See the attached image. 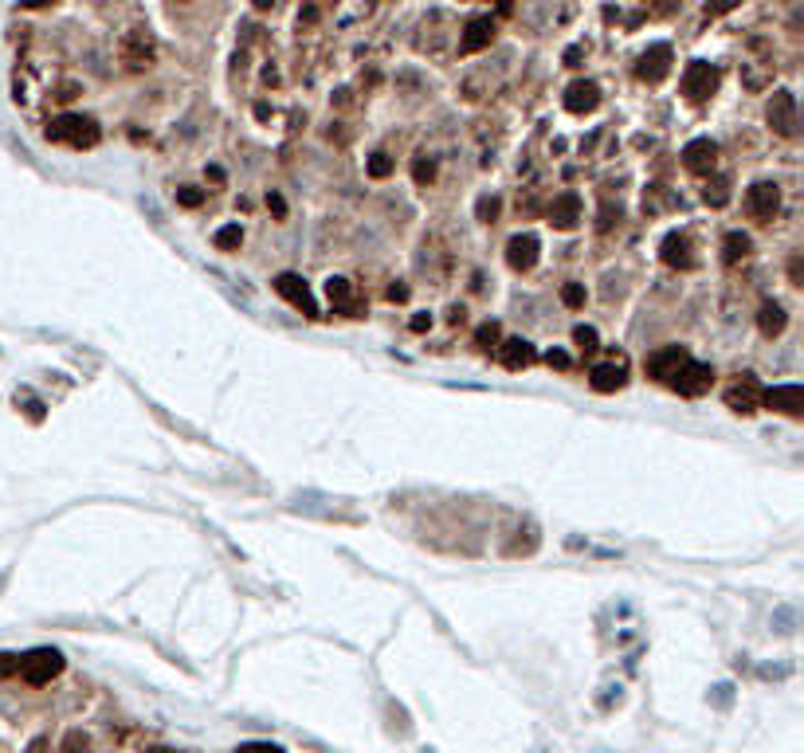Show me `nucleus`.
Returning <instances> with one entry per match:
<instances>
[{
    "label": "nucleus",
    "instance_id": "6e6552de",
    "mask_svg": "<svg viewBox=\"0 0 804 753\" xmlns=\"http://www.w3.org/2000/svg\"><path fill=\"white\" fill-rule=\"evenodd\" d=\"M275 290L287 298L291 306H298L306 318H318V306H314V298H310V287H306V279H298V275H291V271H283L275 279Z\"/></svg>",
    "mask_w": 804,
    "mask_h": 753
},
{
    "label": "nucleus",
    "instance_id": "473e14b6",
    "mask_svg": "<svg viewBox=\"0 0 804 753\" xmlns=\"http://www.w3.org/2000/svg\"><path fill=\"white\" fill-rule=\"evenodd\" d=\"M8 675H20V655L16 651H0V679Z\"/></svg>",
    "mask_w": 804,
    "mask_h": 753
},
{
    "label": "nucleus",
    "instance_id": "b1692460",
    "mask_svg": "<svg viewBox=\"0 0 804 753\" xmlns=\"http://www.w3.org/2000/svg\"><path fill=\"white\" fill-rule=\"evenodd\" d=\"M702 200L711 204V208H722V204L730 200V177H714V181H706Z\"/></svg>",
    "mask_w": 804,
    "mask_h": 753
},
{
    "label": "nucleus",
    "instance_id": "bb28decb",
    "mask_svg": "<svg viewBox=\"0 0 804 753\" xmlns=\"http://www.w3.org/2000/svg\"><path fill=\"white\" fill-rule=\"evenodd\" d=\"M59 753H91V738L83 734V730H71V734L63 738V749Z\"/></svg>",
    "mask_w": 804,
    "mask_h": 753
},
{
    "label": "nucleus",
    "instance_id": "a211bd4d",
    "mask_svg": "<svg viewBox=\"0 0 804 753\" xmlns=\"http://www.w3.org/2000/svg\"><path fill=\"white\" fill-rule=\"evenodd\" d=\"M687 358H691V353L683 346H667V350H659V353H651V358H648V373L656 376V381H671Z\"/></svg>",
    "mask_w": 804,
    "mask_h": 753
},
{
    "label": "nucleus",
    "instance_id": "aec40b11",
    "mask_svg": "<svg viewBox=\"0 0 804 753\" xmlns=\"http://www.w3.org/2000/svg\"><path fill=\"white\" fill-rule=\"evenodd\" d=\"M659 255H663V263H667V267H683V271H691V267H694L691 240H687V235H683V232H671L667 240H663Z\"/></svg>",
    "mask_w": 804,
    "mask_h": 753
},
{
    "label": "nucleus",
    "instance_id": "c03bdc74",
    "mask_svg": "<svg viewBox=\"0 0 804 753\" xmlns=\"http://www.w3.org/2000/svg\"><path fill=\"white\" fill-rule=\"evenodd\" d=\"M149 753H173V749H149Z\"/></svg>",
    "mask_w": 804,
    "mask_h": 753
},
{
    "label": "nucleus",
    "instance_id": "ea45409f",
    "mask_svg": "<svg viewBox=\"0 0 804 753\" xmlns=\"http://www.w3.org/2000/svg\"><path fill=\"white\" fill-rule=\"evenodd\" d=\"M389 298H393V303H404V298H409V287L393 283V287H389Z\"/></svg>",
    "mask_w": 804,
    "mask_h": 753
},
{
    "label": "nucleus",
    "instance_id": "9b49d317",
    "mask_svg": "<svg viewBox=\"0 0 804 753\" xmlns=\"http://www.w3.org/2000/svg\"><path fill=\"white\" fill-rule=\"evenodd\" d=\"M777 204H781V189L773 181H757V185L746 192V208L754 220H769L777 212Z\"/></svg>",
    "mask_w": 804,
    "mask_h": 753
},
{
    "label": "nucleus",
    "instance_id": "4be33fe9",
    "mask_svg": "<svg viewBox=\"0 0 804 753\" xmlns=\"http://www.w3.org/2000/svg\"><path fill=\"white\" fill-rule=\"evenodd\" d=\"M326 295H330V303L341 306L346 314H353V310H358V303H353V287H349V279H341V275L326 279Z\"/></svg>",
    "mask_w": 804,
    "mask_h": 753
},
{
    "label": "nucleus",
    "instance_id": "2eb2a0df",
    "mask_svg": "<svg viewBox=\"0 0 804 753\" xmlns=\"http://www.w3.org/2000/svg\"><path fill=\"white\" fill-rule=\"evenodd\" d=\"M538 252H542V244H538V235H514V240L507 244V263L514 267V271H530L534 263H538Z\"/></svg>",
    "mask_w": 804,
    "mask_h": 753
},
{
    "label": "nucleus",
    "instance_id": "412c9836",
    "mask_svg": "<svg viewBox=\"0 0 804 753\" xmlns=\"http://www.w3.org/2000/svg\"><path fill=\"white\" fill-rule=\"evenodd\" d=\"M785 310H781L777 303H765L757 310V326H761V333H765V338H777V333H785Z\"/></svg>",
    "mask_w": 804,
    "mask_h": 753
},
{
    "label": "nucleus",
    "instance_id": "39448f33",
    "mask_svg": "<svg viewBox=\"0 0 804 753\" xmlns=\"http://www.w3.org/2000/svg\"><path fill=\"white\" fill-rule=\"evenodd\" d=\"M718 87V67H711V63H691L687 71H683V94H687L691 102H706Z\"/></svg>",
    "mask_w": 804,
    "mask_h": 753
},
{
    "label": "nucleus",
    "instance_id": "cd10ccee",
    "mask_svg": "<svg viewBox=\"0 0 804 753\" xmlns=\"http://www.w3.org/2000/svg\"><path fill=\"white\" fill-rule=\"evenodd\" d=\"M561 303L570 306V310H581L585 306V287L581 283H565L561 287Z\"/></svg>",
    "mask_w": 804,
    "mask_h": 753
},
{
    "label": "nucleus",
    "instance_id": "c756f323",
    "mask_svg": "<svg viewBox=\"0 0 804 753\" xmlns=\"http://www.w3.org/2000/svg\"><path fill=\"white\" fill-rule=\"evenodd\" d=\"M177 204H185V208H200V204H205V192L192 189V185H181L177 189Z\"/></svg>",
    "mask_w": 804,
    "mask_h": 753
},
{
    "label": "nucleus",
    "instance_id": "f03ea898",
    "mask_svg": "<svg viewBox=\"0 0 804 753\" xmlns=\"http://www.w3.org/2000/svg\"><path fill=\"white\" fill-rule=\"evenodd\" d=\"M59 671H63V655L56 648H36V651L20 655V675H24V683H31V687L51 683Z\"/></svg>",
    "mask_w": 804,
    "mask_h": 753
},
{
    "label": "nucleus",
    "instance_id": "e433bc0d",
    "mask_svg": "<svg viewBox=\"0 0 804 753\" xmlns=\"http://www.w3.org/2000/svg\"><path fill=\"white\" fill-rule=\"evenodd\" d=\"M267 208H271L275 217H283V212H287V204H283V197H278V192H267Z\"/></svg>",
    "mask_w": 804,
    "mask_h": 753
},
{
    "label": "nucleus",
    "instance_id": "20e7f679",
    "mask_svg": "<svg viewBox=\"0 0 804 753\" xmlns=\"http://www.w3.org/2000/svg\"><path fill=\"white\" fill-rule=\"evenodd\" d=\"M765 122H769V130H773V134L792 137V134H797V99H792L789 91H777L773 99H769V106H765Z\"/></svg>",
    "mask_w": 804,
    "mask_h": 753
},
{
    "label": "nucleus",
    "instance_id": "58836bf2",
    "mask_svg": "<svg viewBox=\"0 0 804 753\" xmlns=\"http://www.w3.org/2000/svg\"><path fill=\"white\" fill-rule=\"evenodd\" d=\"M409 326H412V330H416V333H424V330H428V326H432V314H416V318H412V322H409Z\"/></svg>",
    "mask_w": 804,
    "mask_h": 753
},
{
    "label": "nucleus",
    "instance_id": "79ce46f5",
    "mask_svg": "<svg viewBox=\"0 0 804 753\" xmlns=\"http://www.w3.org/2000/svg\"><path fill=\"white\" fill-rule=\"evenodd\" d=\"M271 4H275V0H255V8H271Z\"/></svg>",
    "mask_w": 804,
    "mask_h": 753
},
{
    "label": "nucleus",
    "instance_id": "6ab92c4d",
    "mask_svg": "<svg viewBox=\"0 0 804 753\" xmlns=\"http://www.w3.org/2000/svg\"><path fill=\"white\" fill-rule=\"evenodd\" d=\"M534 346L526 338H507L499 346V361H502V369H510V373H518V369H526V365H534Z\"/></svg>",
    "mask_w": 804,
    "mask_h": 753
},
{
    "label": "nucleus",
    "instance_id": "c9c22d12",
    "mask_svg": "<svg viewBox=\"0 0 804 753\" xmlns=\"http://www.w3.org/2000/svg\"><path fill=\"white\" fill-rule=\"evenodd\" d=\"M545 365H550V369H570L573 358L565 350H550V353H545Z\"/></svg>",
    "mask_w": 804,
    "mask_h": 753
},
{
    "label": "nucleus",
    "instance_id": "393cba45",
    "mask_svg": "<svg viewBox=\"0 0 804 753\" xmlns=\"http://www.w3.org/2000/svg\"><path fill=\"white\" fill-rule=\"evenodd\" d=\"M366 173L373 177V181H384L393 173V157L389 154H373L369 161H366Z\"/></svg>",
    "mask_w": 804,
    "mask_h": 753
},
{
    "label": "nucleus",
    "instance_id": "72a5a7b5",
    "mask_svg": "<svg viewBox=\"0 0 804 753\" xmlns=\"http://www.w3.org/2000/svg\"><path fill=\"white\" fill-rule=\"evenodd\" d=\"M412 177H416V185H428V181L436 177V165H432V161H416V165H412Z\"/></svg>",
    "mask_w": 804,
    "mask_h": 753
},
{
    "label": "nucleus",
    "instance_id": "5701e85b",
    "mask_svg": "<svg viewBox=\"0 0 804 753\" xmlns=\"http://www.w3.org/2000/svg\"><path fill=\"white\" fill-rule=\"evenodd\" d=\"M749 247H754V240H749L746 232H730V235L722 240V260H726V263H742L746 255H749Z\"/></svg>",
    "mask_w": 804,
    "mask_h": 753
},
{
    "label": "nucleus",
    "instance_id": "f8f14e48",
    "mask_svg": "<svg viewBox=\"0 0 804 753\" xmlns=\"http://www.w3.org/2000/svg\"><path fill=\"white\" fill-rule=\"evenodd\" d=\"M490 40H495V20L475 16V20H467L464 36H459V51H464V56H475V51L490 48Z\"/></svg>",
    "mask_w": 804,
    "mask_h": 753
},
{
    "label": "nucleus",
    "instance_id": "2f4dec72",
    "mask_svg": "<svg viewBox=\"0 0 804 753\" xmlns=\"http://www.w3.org/2000/svg\"><path fill=\"white\" fill-rule=\"evenodd\" d=\"M475 217H479L482 224L495 220V217H499V197H482V200H479V208H475Z\"/></svg>",
    "mask_w": 804,
    "mask_h": 753
},
{
    "label": "nucleus",
    "instance_id": "f257e3e1",
    "mask_svg": "<svg viewBox=\"0 0 804 753\" xmlns=\"http://www.w3.org/2000/svg\"><path fill=\"white\" fill-rule=\"evenodd\" d=\"M48 142H63L71 149H91L99 146V126L87 114H59L48 122Z\"/></svg>",
    "mask_w": 804,
    "mask_h": 753
},
{
    "label": "nucleus",
    "instance_id": "4c0bfd02",
    "mask_svg": "<svg viewBox=\"0 0 804 753\" xmlns=\"http://www.w3.org/2000/svg\"><path fill=\"white\" fill-rule=\"evenodd\" d=\"M235 753H283L278 746H263V741H255V746H243V749H235Z\"/></svg>",
    "mask_w": 804,
    "mask_h": 753
},
{
    "label": "nucleus",
    "instance_id": "7c9ffc66",
    "mask_svg": "<svg viewBox=\"0 0 804 753\" xmlns=\"http://www.w3.org/2000/svg\"><path fill=\"white\" fill-rule=\"evenodd\" d=\"M573 341H577V346H581L585 353H593V350H596V330H593V326H577V330H573Z\"/></svg>",
    "mask_w": 804,
    "mask_h": 753
},
{
    "label": "nucleus",
    "instance_id": "c85d7f7f",
    "mask_svg": "<svg viewBox=\"0 0 804 753\" xmlns=\"http://www.w3.org/2000/svg\"><path fill=\"white\" fill-rule=\"evenodd\" d=\"M499 341V322H482V326L475 330V346L479 350H490Z\"/></svg>",
    "mask_w": 804,
    "mask_h": 753
},
{
    "label": "nucleus",
    "instance_id": "423d86ee",
    "mask_svg": "<svg viewBox=\"0 0 804 753\" xmlns=\"http://www.w3.org/2000/svg\"><path fill=\"white\" fill-rule=\"evenodd\" d=\"M154 56H157V44H154V36H149L146 28H130L122 36V59L130 63L134 71L149 67V63H154Z\"/></svg>",
    "mask_w": 804,
    "mask_h": 753
},
{
    "label": "nucleus",
    "instance_id": "f3484780",
    "mask_svg": "<svg viewBox=\"0 0 804 753\" xmlns=\"http://www.w3.org/2000/svg\"><path fill=\"white\" fill-rule=\"evenodd\" d=\"M577 220H581V197H577V192H561L550 208V224L557 232H573Z\"/></svg>",
    "mask_w": 804,
    "mask_h": 753
},
{
    "label": "nucleus",
    "instance_id": "4468645a",
    "mask_svg": "<svg viewBox=\"0 0 804 753\" xmlns=\"http://www.w3.org/2000/svg\"><path fill=\"white\" fill-rule=\"evenodd\" d=\"M600 106V87L588 79H577L570 83V91H565V111L570 114H593Z\"/></svg>",
    "mask_w": 804,
    "mask_h": 753
},
{
    "label": "nucleus",
    "instance_id": "ddd939ff",
    "mask_svg": "<svg viewBox=\"0 0 804 753\" xmlns=\"http://www.w3.org/2000/svg\"><path fill=\"white\" fill-rule=\"evenodd\" d=\"M761 404L777 408L785 416H804V389L800 385H777V389L761 393Z\"/></svg>",
    "mask_w": 804,
    "mask_h": 753
},
{
    "label": "nucleus",
    "instance_id": "a878e982",
    "mask_svg": "<svg viewBox=\"0 0 804 753\" xmlns=\"http://www.w3.org/2000/svg\"><path fill=\"white\" fill-rule=\"evenodd\" d=\"M240 244H243L240 224H228V228H220V232H216V247H220V252H235Z\"/></svg>",
    "mask_w": 804,
    "mask_h": 753
},
{
    "label": "nucleus",
    "instance_id": "f704fd0d",
    "mask_svg": "<svg viewBox=\"0 0 804 753\" xmlns=\"http://www.w3.org/2000/svg\"><path fill=\"white\" fill-rule=\"evenodd\" d=\"M738 4H742V0H706V13H711V16H726V13H734Z\"/></svg>",
    "mask_w": 804,
    "mask_h": 753
},
{
    "label": "nucleus",
    "instance_id": "1a4fd4ad",
    "mask_svg": "<svg viewBox=\"0 0 804 753\" xmlns=\"http://www.w3.org/2000/svg\"><path fill=\"white\" fill-rule=\"evenodd\" d=\"M667 71H671V48L667 44H651L640 56V63H636V75H640L643 83H651V87L667 79Z\"/></svg>",
    "mask_w": 804,
    "mask_h": 753
},
{
    "label": "nucleus",
    "instance_id": "dca6fc26",
    "mask_svg": "<svg viewBox=\"0 0 804 753\" xmlns=\"http://www.w3.org/2000/svg\"><path fill=\"white\" fill-rule=\"evenodd\" d=\"M714 161H718V146L711 137H694V142L683 146V165L691 173H706V169H714Z\"/></svg>",
    "mask_w": 804,
    "mask_h": 753
},
{
    "label": "nucleus",
    "instance_id": "a19ab883",
    "mask_svg": "<svg viewBox=\"0 0 804 753\" xmlns=\"http://www.w3.org/2000/svg\"><path fill=\"white\" fill-rule=\"evenodd\" d=\"M28 753H48V738H36V741L28 746Z\"/></svg>",
    "mask_w": 804,
    "mask_h": 753
},
{
    "label": "nucleus",
    "instance_id": "37998d69",
    "mask_svg": "<svg viewBox=\"0 0 804 753\" xmlns=\"http://www.w3.org/2000/svg\"><path fill=\"white\" fill-rule=\"evenodd\" d=\"M510 4H514V0H499V8H502V13H507V8H510Z\"/></svg>",
    "mask_w": 804,
    "mask_h": 753
},
{
    "label": "nucleus",
    "instance_id": "0eeeda50",
    "mask_svg": "<svg viewBox=\"0 0 804 753\" xmlns=\"http://www.w3.org/2000/svg\"><path fill=\"white\" fill-rule=\"evenodd\" d=\"M726 408H734V412H742V416L757 412L761 408V385L749 373H742L730 389H726Z\"/></svg>",
    "mask_w": 804,
    "mask_h": 753
},
{
    "label": "nucleus",
    "instance_id": "7ed1b4c3",
    "mask_svg": "<svg viewBox=\"0 0 804 753\" xmlns=\"http://www.w3.org/2000/svg\"><path fill=\"white\" fill-rule=\"evenodd\" d=\"M667 385L679 396H702V393H711V385H714V369H711V365H702V361H691L687 358Z\"/></svg>",
    "mask_w": 804,
    "mask_h": 753
},
{
    "label": "nucleus",
    "instance_id": "9d476101",
    "mask_svg": "<svg viewBox=\"0 0 804 753\" xmlns=\"http://www.w3.org/2000/svg\"><path fill=\"white\" fill-rule=\"evenodd\" d=\"M624 381H628V361H624V353H616L613 361L596 365V369L588 373V385H593L596 393H616V389H624Z\"/></svg>",
    "mask_w": 804,
    "mask_h": 753
}]
</instances>
